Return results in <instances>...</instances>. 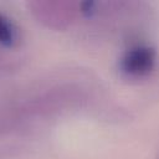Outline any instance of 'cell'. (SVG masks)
Listing matches in <instances>:
<instances>
[{"mask_svg": "<svg viewBox=\"0 0 159 159\" xmlns=\"http://www.w3.org/2000/svg\"><path fill=\"white\" fill-rule=\"evenodd\" d=\"M155 51L144 45H137L128 48L119 61V70L123 75L132 78L148 76L155 67Z\"/></svg>", "mask_w": 159, "mask_h": 159, "instance_id": "obj_1", "label": "cell"}, {"mask_svg": "<svg viewBox=\"0 0 159 159\" xmlns=\"http://www.w3.org/2000/svg\"><path fill=\"white\" fill-rule=\"evenodd\" d=\"M15 37V31L12 25L2 16H0V42L2 43H11Z\"/></svg>", "mask_w": 159, "mask_h": 159, "instance_id": "obj_2", "label": "cell"}, {"mask_svg": "<svg viewBox=\"0 0 159 159\" xmlns=\"http://www.w3.org/2000/svg\"><path fill=\"white\" fill-rule=\"evenodd\" d=\"M82 11H83L84 14H87V15H91V14L94 11V4H93V2H89V1L84 2V4L82 5Z\"/></svg>", "mask_w": 159, "mask_h": 159, "instance_id": "obj_3", "label": "cell"}]
</instances>
